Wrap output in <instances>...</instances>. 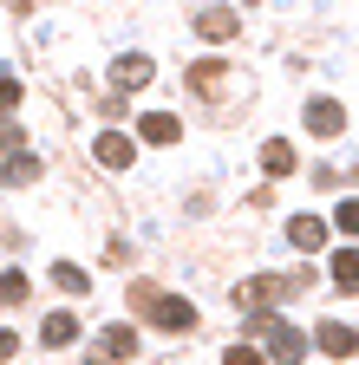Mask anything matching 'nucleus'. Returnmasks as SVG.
I'll return each mask as SVG.
<instances>
[{
    "label": "nucleus",
    "instance_id": "nucleus-1",
    "mask_svg": "<svg viewBox=\"0 0 359 365\" xmlns=\"http://www.w3.org/2000/svg\"><path fill=\"white\" fill-rule=\"evenodd\" d=\"M131 307H138L157 333H196V307L176 300V294H157L151 281H131Z\"/></svg>",
    "mask_w": 359,
    "mask_h": 365
},
{
    "label": "nucleus",
    "instance_id": "nucleus-2",
    "mask_svg": "<svg viewBox=\"0 0 359 365\" xmlns=\"http://www.w3.org/2000/svg\"><path fill=\"white\" fill-rule=\"evenodd\" d=\"M255 339L275 352L281 365H300V352H307V333H294L288 319H275V313H261V319H255Z\"/></svg>",
    "mask_w": 359,
    "mask_h": 365
},
{
    "label": "nucleus",
    "instance_id": "nucleus-3",
    "mask_svg": "<svg viewBox=\"0 0 359 365\" xmlns=\"http://www.w3.org/2000/svg\"><path fill=\"white\" fill-rule=\"evenodd\" d=\"M294 287H300V274H294V281H281V274H255V281L236 287V307H242V313H261V307H275V300L294 294Z\"/></svg>",
    "mask_w": 359,
    "mask_h": 365
},
{
    "label": "nucleus",
    "instance_id": "nucleus-4",
    "mask_svg": "<svg viewBox=\"0 0 359 365\" xmlns=\"http://www.w3.org/2000/svg\"><path fill=\"white\" fill-rule=\"evenodd\" d=\"M313 346L333 352V359H353V352H359V333H353V327H340V319H320V327H313Z\"/></svg>",
    "mask_w": 359,
    "mask_h": 365
},
{
    "label": "nucleus",
    "instance_id": "nucleus-5",
    "mask_svg": "<svg viewBox=\"0 0 359 365\" xmlns=\"http://www.w3.org/2000/svg\"><path fill=\"white\" fill-rule=\"evenodd\" d=\"M190 85L203 91V98H222V91H229V66H222V59H196L190 66Z\"/></svg>",
    "mask_w": 359,
    "mask_h": 365
},
{
    "label": "nucleus",
    "instance_id": "nucleus-6",
    "mask_svg": "<svg viewBox=\"0 0 359 365\" xmlns=\"http://www.w3.org/2000/svg\"><path fill=\"white\" fill-rule=\"evenodd\" d=\"M307 130H313V137H340V130H346V111H340L333 98H313V105H307Z\"/></svg>",
    "mask_w": 359,
    "mask_h": 365
},
{
    "label": "nucleus",
    "instance_id": "nucleus-7",
    "mask_svg": "<svg viewBox=\"0 0 359 365\" xmlns=\"http://www.w3.org/2000/svg\"><path fill=\"white\" fill-rule=\"evenodd\" d=\"M236 26H242L236 7H203V14H196V33H203V39H236Z\"/></svg>",
    "mask_w": 359,
    "mask_h": 365
},
{
    "label": "nucleus",
    "instance_id": "nucleus-8",
    "mask_svg": "<svg viewBox=\"0 0 359 365\" xmlns=\"http://www.w3.org/2000/svg\"><path fill=\"white\" fill-rule=\"evenodd\" d=\"M131 157H138V144H131L124 130H105V137H98V163H105V170H131Z\"/></svg>",
    "mask_w": 359,
    "mask_h": 365
},
{
    "label": "nucleus",
    "instance_id": "nucleus-9",
    "mask_svg": "<svg viewBox=\"0 0 359 365\" xmlns=\"http://www.w3.org/2000/svg\"><path fill=\"white\" fill-rule=\"evenodd\" d=\"M138 130L151 137V144H176V137H183V124H176L170 111H144V118H138Z\"/></svg>",
    "mask_w": 359,
    "mask_h": 365
},
{
    "label": "nucleus",
    "instance_id": "nucleus-10",
    "mask_svg": "<svg viewBox=\"0 0 359 365\" xmlns=\"http://www.w3.org/2000/svg\"><path fill=\"white\" fill-rule=\"evenodd\" d=\"M288 235H294V248H320V242H327V222H320V215H294Z\"/></svg>",
    "mask_w": 359,
    "mask_h": 365
},
{
    "label": "nucleus",
    "instance_id": "nucleus-11",
    "mask_svg": "<svg viewBox=\"0 0 359 365\" xmlns=\"http://www.w3.org/2000/svg\"><path fill=\"white\" fill-rule=\"evenodd\" d=\"M39 339H46V346H72V339H79V319H72V313H46Z\"/></svg>",
    "mask_w": 359,
    "mask_h": 365
},
{
    "label": "nucleus",
    "instance_id": "nucleus-12",
    "mask_svg": "<svg viewBox=\"0 0 359 365\" xmlns=\"http://www.w3.org/2000/svg\"><path fill=\"white\" fill-rule=\"evenodd\" d=\"M333 287L359 294V248H340V255H333Z\"/></svg>",
    "mask_w": 359,
    "mask_h": 365
},
{
    "label": "nucleus",
    "instance_id": "nucleus-13",
    "mask_svg": "<svg viewBox=\"0 0 359 365\" xmlns=\"http://www.w3.org/2000/svg\"><path fill=\"white\" fill-rule=\"evenodd\" d=\"M7 150H14V157H7V182H20V190H26V182L39 176V157H33V150H20V144H7Z\"/></svg>",
    "mask_w": 359,
    "mask_h": 365
},
{
    "label": "nucleus",
    "instance_id": "nucleus-14",
    "mask_svg": "<svg viewBox=\"0 0 359 365\" xmlns=\"http://www.w3.org/2000/svg\"><path fill=\"white\" fill-rule=\"evenodd\" d=\"M111 72H118V85H151V59H144V53H124Z\"/></svg>",
    "mask_w": 359,
    "mask_h": 365
},
{
    "label": "nucleus",
    "instance_id": "nucleus-15",
    "mask_svg": "<svg viewBox=\"0 0 359 365\" xmlns=\"http://www.w3.org/2000/svg\"><path fill=\"white\" fill-rule=\"evenodd\" d=\"M261 170H268V176H288V170H294V144H281V137H275V144L261 150Z\"/></svg>",
    "mask_w": 359,
    "mask_h": 365
},
{
    "label": "nucleus",
    "instance_id": "nucleus-16",
    "mask_svg": "<svg viewBox=\"0 0 359 365\" xmlns=\"http://www.w3.org/2000/svg\"><path fill=\"white\" fill-rule=\"evenodd\" d=\"M138 352V333L131 327H105V359H131Z\"/></svg>",
    "mask_w": 359,
    "mask_h": 365
},
{
    "label": "nucleus",
    "instance_id": "nucleus-17",
    "mask_svg": "<svg viewBox=\"0 0 359 365\" xmlns=\"http://www.w3.org/2000/svg\"><path fill=\"white\" fill-rule=\"evenodd\" d=\"M53 287H59V294H85V287H92V281H85V267H72V261H59V267H53Z\"/></svg>",
    "mask_w": 359,
    "mask_h": 365
},
{
    "label": "nucleus",
    "instance_id": "nucleus-18",
    "mask_svg": "<svg viewBox=\"0 0 359 365\" xmlns=\"http://www.w3.org/2000/svg\"><path fill=\"white\" fill-rule=\"evenodd\" d=\"M26 300V274L14 267V274H0V307H20Z\"/></svg>",
    "mask_w": 359,
    "mask_h": 365
},
{
    "label": "nucleus",
    "instance_id": "nucleus-19",
    "mask_svg": "<svg viewBox=\"0 0 359 365\" xmlns=\"http://www.w3.org/2000/svg\"><path fill=\"white\" fill-rule=\"evenodd\" d=\"M333 222L346 228V235H359V196H353V202H340V215H333Z\"/></svg>",
    "mask_w": 359,
    "mask_h": 365
},
{
    "label": "nucleus",
    "instance_id": "nucleus-20",
    "mask_svg": "<svg viewBox=\"0 0 359 365\" xmlns=\"http://www.w3.org/2000/svg\"><path fill=\"white\" fill-rule=\"evenodd\" d=\"M222 365H261V352H255V346H229V352H222Z\"/></svg>",
    "mask_w": 359,
    "mask_h": 365
},
{
    "label": "nucleus",
    "instance_id": "nucleus-21",
    "mask_svg": "<svg viewBox=\"0 0 359 365\" xmlns=\"http://www.w3.org/2000/svg\"><path fill=\"white\" fill-rule=\"evenodd\" d=\"M14 105H20V78H0V118H7Z\"/></svg>",
    "mask_w": 359,
    "mask_h": 365
},
{
    "label": "nucleus",
    "instance_id": "nucleus-22",
    "mask_svg": "<svg viewBox=\"0 0 359 365\" xmlns=\"http://www.w3.org/2000/svg\"><path fill=\"white\" fill-rule=\"evenodd\" d=\"M14 352H20V333H0V365H7Z\"/></svg>",
    "mask_w": 359,
    "mask_h": 365
},
{
    "label": "nucleus",
    "instance_id": "nucleus-23",
    "mask_svg": "<svg viewBox=\"0 0 359 365\" xmlns=\"http://www.w3.org/2000/svg\"><path fill=\"white\" fill-rule=\"evenodd\" d=\"M14 137H20V130H14V124H7V130H0V144H14Z\"/></svg>",
    "mask_w": 359,
    "mask_h": 365
},
{
    "label": "nucleus",
    "instance_id": "nucleus-24",
    "mask_svg": "<svg viewBox=\"0 0 359 365\" xmlns=\"http://www.w3.org/2000/svg\"><path fill=\"white\" fill-rule=\"evenodd\" d=\"M85 365H98V359H85Z\"/></svg>",
    "mask_w": 359,
    "mask_h": 365
}]
</instances>
